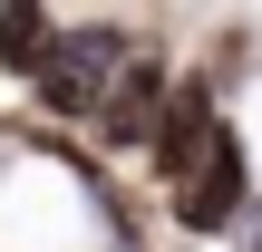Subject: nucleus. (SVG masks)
Returning <instances> with one entry per match:
<instances>
[{
    "label": "nucleus",
    "mask_w": 262,
    "mask_h": 252,
    "mask_svg": "<svg viewBox=\"0 0 262 252\" xmlns=\"http://www.w3.org/2000/svg\"><path fill=\"white\" fill-rule=\"evenodd\" d=\"M175 68H185V58H165V39H136V49H126L107 107L88 117L107 155H146V136H156V117H165V97H175Z\"/></svg>",
    "instance_id": "obj_3"
},
{
    "label": "nucleus",
    "mask_w": 262,
    "mask_h": 252,
    "mask_svg": "<svg viewBox=\"0 0 262 252\" xmlns=\"http://www.w3.org/2000/svg\"><path fill=\"white\" fill-rule=\"evenodd\" d=\"M253 194H262V185H253V146H243V126L224 117V136L204 146V165L165 194V223H175L185 243H233L243 214H253Z\"/></svg>",
    "instance_id": "obj_2"
},
{
    "label": "nucleus",
    "mask_w": 262,
    "mask_h": 252,
    "mask_svg": "<svg viewBox=\"0 0 262 252\" xmlns=\"http://www.w3.org/2000/svg\"><path fill=\"white\" fill-rule=\"evenodd\" d=\"M243 252H262V194H253V214H243V233H233Z\"/></svg>",
    "instance_id": "obj_5"
},
{
    "label": "nucleus",
    "mask_w": 262,
    "mask_h": 252,
    "mask_svg": "<svg viewBox=\"0 0 262 252\" xmlns=\"http://www.w3.org/2000/svg\"><path fill=\"white\" fill-rule=\"evenodd\" d=\"M126 49H136V29H126L117 10H78V19H58V39H49L39 78H29V107H39L49 126H88V117L107 107V87H117Z\"/></svg>",
    "instance_id": "obj_1"
},
{
    "label": "nucleus",
    "mask_w": 262,
    "mask_h": 252,
    "mask_svg": "<svg viewBox=\"0 0 262 252\" xmlns=\"http://www.w3.org/2000/svg\"><path fill=\"white\" fill-rule=\"evenodd\" d=\"M49 39H58V10L49 0H0V78H39V58H49Z\"/></svg>",
    "instance_id": "obj_4"
}]
</instances>
